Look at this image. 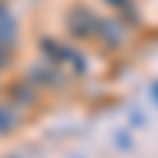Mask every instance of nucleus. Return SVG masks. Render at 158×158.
Here are the masks:
<instances>
[{"label":"nucleus","instance_id":"f257e3e1","mask_svg":"<svg viewBox=\"0 0 158 158\" xmlns=\"http://www.w3.org/2000/svg\"><path fill=\"white\" fill-rule=\"evenodd\" d=\"M98 22H101V16H95V10H89V6H73L70 16H67V29H70V35H76V38H95V35H98Z\"/></svg>","mask_w":158,"mask_h":158},{"label":"nucleus","instance_id":"f03ea898","mask_svg":"<svg viewBox=\"0 0 158 158\" xmlns=\"http://www.w3.org/2000/svg\"><path fill=\"white\" fill-rule=\"evenodd\" d=\"M95 38H101L104 48H123V44H127V29H123L117 19H101Z\"/></svg>","mask_w":158,"mask_h":158},{"label":"nucleus","instance_id":"7ed1b4c3","mask_svg":"<svg viewBox=\"0 0 158 158\" xmlns=\"http://www.w3.org/2000/svg\"><path fill=\"white\" fill-rule=\"evenodd\" d=\"M155 101H158V85H155Z\"/></svg>","mask_w":158,"mask_h":158}]
</instances>
